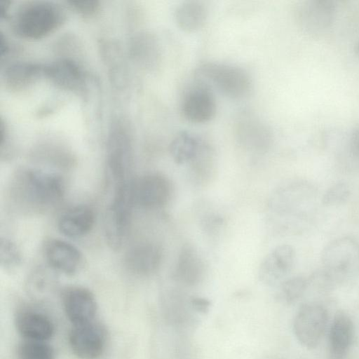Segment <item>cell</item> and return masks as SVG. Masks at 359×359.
Masks as SVG:
<instances>
[{
  "label": "cell",
  "instance_id": "obj_1",
  "mask_svg": "<svg viewBox=\"0 0 359 359\" xmlns=\"http://www.w3.org/2000/svg\"><path fill=\"white\" fill-rule=\"evenodd\" d=\"M63 178L37 169L18 172L12 179L11 194L18 205L28 210H43L58 203L65 194Z\"/></svg>",
  "mask_w": 359,
  "mask_h": 359
},
{
  "label": "cell",
  "instance_id": "obj_2",
  "mask_svg": "<svg viewBox=\"0 0 359 359\" xmlns=\"http://www.w3.org/2000/svg\"><path fill=\"white\" fill-rule=\"evenodd\" d=\"M195 77L197 82L210 88L213 87L233 100L245 97L252 89V81L248 73L243 68L231 64L203 63L196 69Z\"/></svg>",
  "mask_w": 359,
  "mask_h": 359
},
{
  "label": "cell",
  "instance_id": "obj_3",
  "mask_svg": "<svg viewBox=\"0 0 359 359\" xmlns=\"http://www.w3.org/2000/svg\"><path fill=\"white\" fill-rule=\"evenodd\" d=\"M323 272L332 285L359 275V243L348 236L326 245L321 254Z\"/></svg>",
  "mask_w": 359,
  "mask_h": 359
},
{
  "label": "cell",
  "instance_id": "obj_4",
  "mask_svg": "<svg viewBox=\"0 0 359 359\" xmlns=\"http://www.w3.org/2000/svg\"><path fill=\"white\" fill-rule=\"evenodd\" d=\"M133 205V182L113 190L104 217L105 236L112 249H118L126 239Z\"/></svg>",
  "mask_w": 359,
  "mask_h": 359
},
{
  "label": "cell",
  "instance_id": "obj_5",
  "mask_svg": "<svg viewBox=\"0 0 359 359\" xmlns=\"http://www.w3.org/2000/svg\"><path fill=\"white\" fill-rule=\"evenodd\" d=\"M63 20L62 10L55 5L39 2L27 6L17 15L15 29L28 39H39L53 32Z\"/></svg>",
  "mask_w": 359,
  "mask_h": 359
},
{
  "label": "cell",
  "instance_id": "obj_6",
  "mask_svg": "<svg viewBox=\"0 0 359 359\" xmlns=\"http://www.w3.org/2000/svg\"><path fill=\"white\" fill-rule=\"evenodd\" d=\"M328 322V313L321 304L309 302L298 309L293 331L299 342L306 348H314L320 343Z\"/></svg>",
  "mask_w": 359,
  "mask_h": 359
},
{
  "label": "cell",
  "instance_id": "obj_7",
  "mask_svg": "<svg viewBox=\"0 0 359 359\" xmlns=\"http://www.w3.org/2000/svg\"><path fill=\"white\" fill-rule=\"evenodd\" d=\"M132 153L126 132L121 129L112 132L107 147V169L113 188L131 182Z\"/></svg>",
  "mask_w": 359,
  "mask_h": 359
},
{
  "label": "cell",
  "instance_id": "obj_8",
  "mask_svg": "<svg viewBox=\"0 0 359 359\" xmlns=\"http://www.w3.org/2000/svg\"><path fill=\"white\" fill-rule=\"evenodd\" d=\"M68 341L72 352L77 358L98 359L105 350L107 334L104 327L94 320L72 325Z\"/></svg>",
  "mask_w": 359,
  "mask_h": 359
},
{
  "label": "cell",
  "instance_id": "obj_9",
  "mask_svg": "<svg viewBox=\"0 0 359 359\" xmlns=\"http://www.w3.org/2000/svg\"><path fill=\"white\" fill-rule=\"evenodd\" d=\"M217 104L211 88L197 82L184 93L181 112L185 119L194 123H204L215 116Z\"/></svg>",
  "mask_w": 359,
  "mask_h": 359
},
{
  "label": "cell",
  "instance_id": "obj_10",
  "mask_svg": "<svg viewBox=\"0 0 359 359\" xmlns=\"http://www.w3.org/2000/svg\"><path fill=\"white\" fill-rule=\"evenodd\" d=\"M61 297L65 313L72 325L95 320L97 304L90 290L81 286H72L63 291Z\"/></svg>",
  "mask_w": 359,
  "mask_h": 359
},
{
  "label": "cell",
  "instance_id": "obj_11",
  "mask_svg": "<svg viewBox=\"0 0 359 359\" xmlns=\"http://www.w3.org/2000/svg\"><path fill=\"white\" fill-rule=\"evenodd\" d=\"M170 194V183L161 174L150 173L133 181L135 204L143 208H156L165 205Z\"/></svg>",
  "mask_w": 359,
  "mask_h": 359
},
{
  "label": "cell",
  "instance_id": "obj_12",
  "mask_svg": "<svg viewBox=\"0 0 359 359\" xmlns=\"http://www.w3.org/2000/svg\"><path fill=\"white\" fill-rule=\"evenodd\" d=\"M296 259L294 248L282 244L273 248L262 261L258 271L260 281L272 285L284 278L292 269Z\"/></svg>",
  "mask_w": 359,
  "mask_h": 359
},
{
  "label": "cell",
  "instance_id": "obj_13",
  "mask_svg": "<svg viewBox=\"0 0 359 359\" xmlns=\"http://www.w3.org/2000/svg\"><path fill=\"white\" fill-rule=\"evenodd\" d=\"M334 11V5L330 1H306L297 6L296 18L303 30L309 34H318L330 26Z\"/></svg>",
  "mask_w": 359,
  "mask_h": 359
},
{
  "label": "cell",
  "instance_id": "obj_14",
  "mask_svg": "<svg viewBox=\"0 0 359 359\" xmlns=\"http://www.w3.org/2000/svg\"><path fill=\"white\" fill-rule=\"evenodd\" d=\"M238 143L252 151H265L270 146L271 135L267 126L258 118L244 115L238 120L235 127Z\"/></svg>",
  "mask_w": 359,
  "mask_h": 359
},
{
  "label": "cell",
  "instance_id": "obj_15",
  "mask_svg": "<svg viewBox=\"0 0 359 359\" xmlns=\"http://www.w3.org/2000/svg\"><path fill=\"white\" fill-rule=\"evenodd\" d=\"M354 334V325L350 316L344 311H338L329 330L330 359H345L352 346Z\"/></svg>",
  "mask_w": 359,
  "mask_h": 359
},
{
  "label": "cell",
  "instance_id": "obj_16",
  "mask_svg": "<svg viewBox=\"0 0 359 359\" xmlns=\"http://www.w3.org/2000/svg\"><path fill=\"white\" fill-rule=\"evenodd\" d=\"M49 266L55 271L72 275L82 264V255L72 244L59 239L49 241L45 247Z\"/></svg>",
  "mask_w": 359,
  "mask_h": 359
},
{
  "label": "cell",
  "instance_id": "obj_17",
  "mask_svg": "<svg viewBox=\"0 0 359 359\" xmlns=\"http://www.w3.org/2000/svg\"><path fill=\"white\" fill-rule=\"evenodd\" d=\"M15 325L24 340L47 342L55 332L52 320L45 314L33 310L19 312L15 318Z\"/></svg>",
  "mask_w": 359,
  "mask_h": 359
},
{
  "label": "cell",
  "instance_id": "obj_18",
  "mask_svg": "<svg viewBox=\"0 0 359 359\" xmlns=\"http://www.w3.org/2000/svg\"><path fill=\"white\" fill-rule=\"evenodd\" d=\"M204 263L197 250L190 244L182 246L175 264L174 277L187 285L198 283L204 274Z\"/></svg>",
  "mask_w": 359,
  "mask_h": 359
},
{
  "label": "cell",
  "instance_id": "obj_19",
  "mask_svg": "<svg viewBox=\"0 0 359 359\" xmlns=\"http://www.w3.org/2000/svg\"><path fill=\"white\" fill-rule=\"evenodd\" d=\"M94 223L93 210L86 205H76L61 215L58 220V228L66 236L79 238L90 231Z\"/></svg>",
  "mask_w": 359,
  "mask_h": 359
},
{
  "label": "cell",
  "instance_id": "obj_20",
  "mask_svg": "<svg viewBox=\"0 0 359 359\" xmlns=\"http://www.w3.org/2000/svg\"><path fill=\"white\" fill-rule=\"evenodd\" d=\"M162 259L161 248L153 243H144L131 248L126 255L128 269L137 274L146 275L155 271Z\"/></svg>",
  "mask_w": 359,
  "mask_h": 359
},
{
  "label": "cell",
  "instance_id": "obj_21",
  "mask_svg": "<svg viewBox=\"0 0 359 359\" xmlns=\"http://www.w3.org/2000/svg\"><path fill=\"white\" fill-rule=\"evenodd\" d=\"M207 18V6L198 1H183L174 11V20L177 26L186 32H194L202 28Z\"/></svg>",
  "mask_w": 359,
  "mask_h": 359
},
{
  "label": "cell",
  "instance_id": "obj_22",
  "mask_svg": "<svg viewBox=\"0 0 359 359\" xmlns=\"http://www.w3.org/2000/svg\"><path fill=\"white\" fill-rule=\"evenodd\" d=\"M204 141L189 131L177 133L170 144V153L177 164L191 163L199 153Z\"/></svg>",
  "mask_w": 359,
  "mask_h": 359
},
{
  "label": "cell",
  "instance_id": "obj_23",
  "mask_svg": "<svg viewBox=\"0 0 359 359\" xmlns=\"http://www.w3.org/2000/svg\"><path fill=\"white\" fill-rule=\"evenodd\" d=\"M309 281L302 276H295L283 281L278 291V299L291 304L299 300L306 292Z\"/></svg>",
  "mask_w": 359,
  "mask_h": 359
},
{
  "label": "cell",
  "instance_id": "obj_24",
  "mask_svg": "<svg viewBox=\"0 0 359 359\" xmlns=\"http://www.w3.org/2000/svg\"><path fill=\"white\" fill-rule=\"evenodd\" d=\"M19 359H55V352L47 342L24 340L18 347Z\"/></svg>",
  "mask_w": 359,
  "mask_h": 359
},
{
  "label": "cell",
  "instance_id": "obj_25",
  "mask_svg": "<svg viewBox=\"0 0 359 359\" xmlns=\"http://www.w3.org/2000/svg\"><path fill=\"white\" fill-rule=\"evenodd\" d=\"M22 262L21 253L11 240L1 238L0 241V265L5 270H13Z\"/></svg>",
  "mask_w": 359,
  "mask_h": 359
},
{
  "label": "cell",
  "instance_id": "obj_26",
  "mask_svg": "<svg viewBox=\"0 0 359 359\" xmlns=\"http://www.w3.org/2000/svg\"><path fill=\"white\" fill-rule=\"evenodd\" d=\"M55 281V277L50 271L39 269L30 276L27 287L29 292L34 294H43L52 290Z\"/></svg>",
  "mask_w": 359,
  "mask_h": 359
},
{
  "label": "cell",
  "instance_id": "obj_27",
  "mask_svg": "<svg viewBox=\"0 0 359 359\" xmlns=\"http://www.w3.org/2000/svg\"><path fill=\"white\" fill-rule=\"evenodd\" d=\"M351 195L349 187L345 182H337L324 193L322 202L327 206H336L344 203Z\"/></svg>",
  "mask_w": 359,
  "mask_h": 359
},
{
  "label": "cell",
  "instance_id": "obj_28",
  "mask_svg": "<svg viewBox=\"0 0 359 359\" xmlns=\"http://www.w3.org/2000/svg\"><path fill=\"white\" fill-rule=\"evenodd\" d=\"M50 74L55 77L58 81L66 85L74 83L79 78V72L72 65L64 63L53 67Z\"/></svg>",
  "mask_w": 359,
  "mask_h": 359
},
{
  "label": "cell",
  "instance_id": "obj_29",
  "mask_svg": "<svg viewBox=\"0 0 359 359\" xmlns=\"http://www.w3.org/2000/svg\"><path fill=\"white\" fill-rule=\"evenodd\" d=\"M72 4L78 11L85 13L93 12L97 7V2L94 1H73Z\"/></svg>",
  "mask_w": 359,
  "mask_h": 359
},
{
  "label": "cell",
  "instance_id": "obj_30",
  "mask_svg": "<svg viewBox=\"0 0 359 359\" xmlns=\"http://www.w3.org/2000/svg\"><path fill=\"white\" fill-rule=\"evenodd\" d=\"M350 149L352 154L359 158V126L356 128L350 138Z\"/></svg>",
  "mask_w": 359,
  "mask_h": 359
},
{
  "label": "cell",
  "instance_id": "obj_31",
  "mask_svg": "<svg viewBox=\"0 0 359 359\" xmlns=\"http://www.w3.org/2000/svg\"><path fill=\"white\" fill-rule=\"evenodd\" d=\"M191 304L196 310L205 312L208 309L210 302L203 298L195 297L191 299Z\"/></svg>",
  "mask_w": 359,
  "mask_h": 359
},
{
  "label": "cell",
  "instance_id": "obj_32",
  "mask_svg": "<svg viewBox=\"0 0 359 359\" xmlns=\"http://www.w3.org/2000/svg\"><path fill=\"white\" fill-rule=\"evenodd\" d=\"M354 50L356 54L359 55V41L355 43Z\"/></svg>",
  "mask_w": 359,
  "mask_h": 359
},
{
  "label": "cell",
  "instance_id": "obj_33",
  "mask_svg": "<svg viewBox=\"0 0 359 359\" xmlns=\"http://www.w3.org/2000/svg\"><path fill=\"white\" fill-rule=\"evenodd\" d=\"M358 320H359V313H358Z\"/></svg>",
  "mask_w": 359,
  "mask_h": 359
}]
</instances>
